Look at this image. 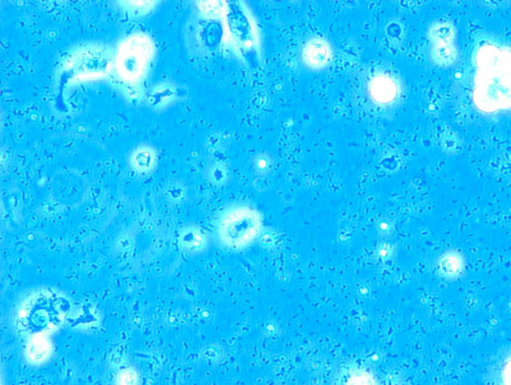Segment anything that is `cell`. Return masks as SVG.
<instances>
[{"label": "cell", "mask_w": 511, "mask_h": 385, "mask_svg": "<svg viewBox=\"0 0 511 385\" xmlns=\"http://www.w3.org/2000/svg\"><path fill=\"white\" fill-rule=\"evenodd\" d=\"M262 222L258 211L248 206L237 205L226 210L218 224L221 242L234 250L244 249L259 235Z\"/></svg>", "instance_id": "cell-1"}, {"label": "cell", "mask_w": 511, "mask_h": 385, "mask_svg": "<svg viewBox=\"0 0 511 385\" xmlns=\"http://www.w3.org/2000/svg\"><path fill=\"white\" fill-rule=\"evenodd\" d=\"M182 248L190 252H198L204 248L207 244L206 235L200 229L192 227L185 229L179 237Z\"/></svg>", "instance_id": "cell-2"}, {"label": "cell", "mask_w": 511, "mask_h": 385, "mask_svg": "<svg viewBox=\"0 0 511 385\" xmlns=\"http://www.w3.org/2000/svg\"><path fill=\"white\" fill-rule=\"evenodd\" d=\"M156 156L154 150L146 146L135 149L130 156V162L133 168L140 172L150 170L155 163Z\"/></svg>", "instance_id": "cell-3"}, {"label": "cell", "mask_w": 511, "mask_h": 385, "mask_svg": "<svg viewBox=\"0 0 511 385\" xmlns=\"http://www.w3.org/2000/svg\"><path fill=\"white\" fill-rule=\"evenodd\" d=\"M438 265L439 269L444 274L453 276L462 271L463 260L458 253H447L440 258Z\"/></svg>", "instance_id": "cell-4"}, {"label": "cell", "mask_w": 511, "mask_h": 385, "mask_svg": "<svg viewBox=\"0 0 511 385\" xmlns=\"http://www.w3.org/2000/svg\"><path fill=\"white\" fill-rule=\"evenodd\" d=\"M138 375L132 369L121 371L117 376V383L119 385H135L137 383Z\"/></svg>", "instance_id": "cell-5"}, {"label": "cell", "mask_w": 511, "mask_h": 385, "mask_svg": "<svg viewBox=\"0 0 511 385\" xmlns=\"http://www.w3.org/2000/svg\"><path fill=\"white\" fill-rule=\"evenodd\" d=\"M255 169L260 173L267 172L270 168V160L264 156L261 155L256 157L254 160Z\"/></svg>", "instance_id": "cell-6"}]
</instances>
